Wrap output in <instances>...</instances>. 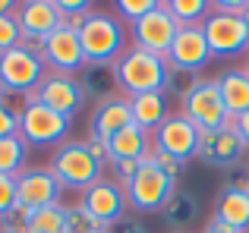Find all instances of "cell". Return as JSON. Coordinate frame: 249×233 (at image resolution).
Returning a JSON list of instances; mask_svg holds the SVG:
<instances>
[{"label": "cell", "instance_id": "1", "mask_svg": "<svg viewBox=\"0 0 249 233\" xmlns=\"http://www.w3.org/2000/svg\"><path fill=\"white\" fill-rule=\"evenodd\" d=\"M114 73H117V82H120V92L126 98L148 95V92H164L167 88V57L129 44L114 60Z\"/></svg>", "mask_w": 249, "mask_h": 233}, {"label": "cell", "instance_id": "2", "mask_svg": "<svg viewBox=\"0 0 249 233\" xmlns=\"http://www.w3.org/2000/svg\"><path fill=\"white\" fill-rule=\"evenodd\" d=\"M79 41H82L85 63H104V67H114V60L129 48L123 22L114 13H104V10H91L85 16L79 29Z\"/></svg>", "mask_w": 249, "mask_h": 233}, {"label": "cell", "instance_id": "3", "mask_svg": "<svg viewBox=\"0 0 249 233\" xmlns=\"http://www.w3.org/2000/svg\"><path fill=\"white\" fill-rule=\"evenodd\" d=\"M123 192H126L129 208L148 215V211H161L167 205V199L177 192V180L167 177L155 161L139 158V170H136V177L123 186Z\"/></svg>", "mask_w": 249, "mask_h": 233}, {"label": "cell", "instance_id": "4", "mask_svg": "<svg viewBox=\"0 0 249 233\" xmlns=\"http://www.w3.org/2000/svg\"><path fill=\"white\" fill-rule=\"evenodd\" d=\"M48 170L57 177V183H60L63 189L85 192L95 180H101L104 167L91 158V151L85 148V142H63V145H57Z\"/></svg>", "mask_w": 249, "mask_h": 233}, {"label": "cell", "instance_id": "5", "mask_svg": "<svg viewBox=\"0 0 249 233\" xmlns=\"http://www.w3.org/2000/svg\"><path fill=\"white\" fill-rule=\"evenodd\" d=\"M70 126H73V120L44 107L41 101H25V107L19 111V139L29 148L63 145V139L70 135Z\"/></svg>", "mask_w": 249, "mask_h": 233}, {"label": "cell", "instance_id": "6", "mask_svg": "<svg viewBox=\"0 0 249 233\" xmlns=\"http://www.w3.org/2000/svg\"><path fill=\"white\" fill-rule=\"evenodd\" d=\"M44 73V60L38 54H32L29 48H13V50H3L0 54V95L10 92V95H32L38 85H41Z\"/></svg>", "mask_w": 249, "mask_h": 233}, {"label": "cell", "instance_id": "7", "mask_svg": "<svg viewBox=\"0 0 249 233\" xmlns=\"http://www.w3.org/2000/svg\"><path fill=\"white\" fill-rule=\"evenodd\" d=\"M25 101H41L44 107L57 111L60 116H67V120H73L85 104V92L79 85V76L48 69L44 79H41V85H38L32 95H25Z\"/></svg>", "mask_w": 249, "mask_h": 233}, {"label": "cell", "instance_id": "8", "mask_svg": "<svg viewBox=\"0 0 249 233\" xmlns=\"http://www.w3.org/2000/svg\"><path fill=\"white\" fill-rule=\"evenodd\" d=\"M183 116L199 133H214V129L224 126L227 107H224V98H221L218 79H199V85L183 98Z\"/></svg>", "mask_w": 249, "mask_h": 233}, {"label": "cell", "instance_id": "9", "mask_svg": "<svg viewBox=\"0 0 249 233\" xmlns=\"http://www.w3.org/2000/svg\"><path fill=\"white\" fill-rule=\"evenodd\" d=\"M202 32H205L212 57H237L243 50H249V29H246L243 16L212 10L205 16V22H202Z\"/></svg>", "mask_w": 249, "mask_h": 233}, {"label": "cell", "instance_id": "10", "mask_svg": "<svg viewBox=\"0 0 249 233\" xmlns=\"http://www.w3.org/2000/svg\"><path fill=\"white\" fill-rule=\"evenodd\" d=\"M129 29H133L136 48H145V50H152V54L167 57L177 32H180V22H177L174 13L167 10V3H158L152 13H145V16H142L139 22H133Z\"/></svg>", "mask_w": 249, "mask_h": 233}, {"label": "cell", "instance_id": "11", "mask_svg": "<svg viewBox=\"0 0 249 233\" xmlns=\"http://www.w3.org/2000/svg\"><path fill=\"white\" fill-rule=\"evenodd\" d=\"M152 142H155L158 151H164V154H170V158H177V161L186 164L189 158H196V148H199V129L183 116V111L180 114H167L164 123L152 133Z\"/></svg>", "mask_w": 249, "mask_h": 233}, {"label": "cell", "instance_id": "12", "mask_svg": "<svg viewBox=\"0 0 249 233\" xmlns=\"http://www.w3.org/2000/svg\"><path fill=\"white\" fill-rule=\"evenodd\" d=\"M60 192H63V186L57 183V177L48 167H25L16 177V199H19V205H25L32 211L57 205Z\"/></svg>", "mask_w": 249, "mask_h": 233}, {"label": "cell", "instance_id": "13", "mask_svg": "<svg viewBox=\"0 0 249 233\" xmlns=\"http://www.w3.org/2000/svg\"><path fill=\"white\" fill-rule=\"evenodd\" d=\"M246 154V145L240 142L237 133L231 129H214V133H199V148H196V158L208 167H218V170H227V167H237Z\"/></svg>", "mask_w": 249, "mask_h": 233}, {"label": "cell", "instance_id": "14", "mask_svg": "<svg viewBox=\"0 0 249 233\" xmlns=\"http://www.w3.org/2000/svg\"><path fill=\"white\" fill-rule=\"evenodd\" d=\"M44 67L57 69V73H73V76L79 73L85 67L79 32H73L70 25H60L57 32H51L44 38Z\"/></svg>", "mask_w": 249, "mask_h": 233}, {"label": "cell", "instance_id": "15", "mask_svg": "<svg viewBox=\"0 0 249 233\" xmlns=\"http://www.w3.org/2000/svg\"><path fill=\"white\" fill-rule=\"evenodd\" d=\"M79 202L104 224V227H110V224L120 221L123 211H126V192H123V186L117 183V180L101 177V180H95V183L82 192Z\"/></svg>", "mask_w": 249, "mask_h": 233}, {"label": "cell", "instance_id": "16", "mask_svg": "<svg viewBox=\"0 0 249 233\" xmlns=\"http://www.w3.org/2000/svg\"><path fill=\"white\" fill-rule=\"evenodd\" d=\"M208 60H212V50H208L202 25H180V32H177L174 44L167 50V63L180 67V69H189V73H199Z\"/></svg>", "mask_w": 249, "mask_h": 233}, {"label": "cell", "instance_id": "17", "mask_svg": "<svg viewBox=\"0 0 249 233\" xmlns=\"http://www.w3.org/2000/svg\"><path fill=\"white\" fill-rule=\"evenodd\" d=\"M16 22H19L22 38L44 41L51 32H57L63 25V16L54 0H25V3L16 6Z\"/></svg>", "mask_w": 249, "mask_h": 233}, {"label": "cell", "instance_id": "18", "mask_svg": "<svg viewBox=\"0 0 249 233\" xmlns=\"http://www.w3.org/2000/svg\"><path fill=\"white\" fill-rule=\"evenodd\" d=\"M129 123H133L129 98L126 95H117V98L101 101V104L95 107V114H91V120H89V135L107 142L110 135H117L123 126H129Z\"/></svg>", "mask_w": 249, "mask_h": 233}, {"label": "cell", "instance_id": "19", "mask_svg": "<svg viewBox=\"0 0 249 233\" xmlns=\"http://www.w3.org/2000/svg\"><path fill=\"white\" fill-rule=\"evenodd\" d=\"M79 85H82L85 98H95L98 104L117 98V95H123L114 67H104V63H85V67L79 69Z\"/></svg>", "mask_w": 249, "mask_h": 233}, {"label": "cell", "instance_id": "20", "mask_svg": "<svg viewBox=\"0 0 249 233\" xmlns=\"http://www.w3.org/2000/svg\"><path fill=\"white\" fill-rule=\"evenodd\" d=\"M214 224L246 233L249 230V192H231V189L221 192L218 202H214Z\"/></svg>", "mask_w": 249, "mask_h": 233}, {"label": "cell", "instance_id": "21", "mask_svg": "<svg viewBox=\"0 0 249 233\" xmlns=\"http://www.w3.org/2000/svg\"><path fill=\"white\" fill-rule=\"evenodd\" d=\"M148 145H152V133L129 123V126H123L117 135L107 139V154L110 161H139L148 151Z\"/></svg>", "mask_w": 249, "mask_h": 233}, {"label": "cell", "instance_id": "22", "mask_svg": "<svg viewBox=\"0 0 249 233\" xmlns=\"http://www.w3.org/2000/svg\"><path fill=\"white\" fill-rule=\"evenodd\" d=\"M129 111H133V123L145 133H155V129L164 123L167 116V98L164 92H148V95H133L129 98Z\"/></svg>", "mask_w": 249, "mask_h": 233}, {"label": "cell", "instance_id": "23", "mask_svg": "<svg viewBox=\"0 0 249 233\" xmlns=\"http://www.w3.org/2000/svg\"><path fill=\"white\" fill-rule=\"evenodd\" d=\"M218 88H221L227 114L240 116V114L249 111V73H246V67L243 69H227L218 79Z\"/></svg>", "mask_w": 249, "mask_h": 233}, {"label": "cell", "instance_id": "24", "mask_svg": "<svg viewBox=\"0 0 249 233\" xmlns=\"http://www.w3.org/2000/svg\"><path fill=\"white\" fill-rule=\"evenodd\" d=\"M161 215H164V221L170 224V227H177V233H180V227H186L189 221H196V215H199V202H196L189 192L177 189L174 196L167 199V205L161 208Z\"/></svg>", "mask_w": 249, "mask_h": 233}, {"label": "cell", "instance_id": "25", "mask_svg": "<svg viewBox=\"0 0 249 233\" xmlns=\"http://www.w3.org/2000/svg\"><path fill=\"white\" fill-rule=\"evenodd\" d=\"M25 158H29V145L19 135L0 139V173L3 177H19L25 170Z\"/></svg>", "mask_w": 249, "mask_h": 233}, {"label": "cell", "instance_id": "26", "mask_svg": "<svg viewBox=\"0 0 249 233\" xmlns=\"http://www.w3.org/2000/svg\"><path fill=\"white\" fill-rule=\"evenodd\" d=\"M104 230L107 227H104L82 202L67 205V224H63V233H104Z\"/></svg>", "mask_w": 249, "mask_h": 233}, {"label": "cell", "instance_id": "27", "mask_svg": "<svg viewBox=\"0 0 249 233\" xmlns=\"http://www.w3.org/2000/svg\"><path fill=\"white\" fill-rule=\"evenodd\" d=\"M167 10L174 13L180 25H202L212 3H205V0H167Z\"/></svg>", "mask_w": 249, "mask_h": 233}, {"label": "cell", "instance_id": "28", "mask_svg": "<svg viewBox=\"0 0 249 233\" xmlns=\"http://www.w3.org/2000/svg\"><path fill=\"white\" fill-rule=\"evenodd\" d=\"M63 224H67V205L60 202L32 215V233H63Z\"/></svg>", "mask_w": 249, "mask_h": 233}, {"label": "cell", "instance_id": "29", "mask_svg": "<svg viewBox=\"0 0 249 233\" xmlns=\"http://www.w3.org/2000/svg\"><path fill=\"white\" fill-rule=\"evenodd\" d=\"M196 85H199V73H189V69H180V67H170L167 63V88H164V95H174V98L183 101Z\"/></svg>", "mask_w": 249, "mask_h": 233}, {"label": "cell", "instance_id": "30", "mask_svg": "<svg viewBox=\"0 0 249 233\" xmlns=\"http://www.w3.org/2000/svg\"><path fill=\"white\" fill-rule=\"evenodd\" d=\"M32 215H35L32 208H25V205L16 202L3 217H0V230H6V233H32Z\"/></svg>", "mask_w": 249, "mask_h": 233}, {"label": "cell", "instance_id": "31", "mask_svg": "<svg viewBox=\"0 0 249 233\" xmlns=\"http://www.w3.org/2000/svg\"><path fill=\"white\" fill-rule=\"evenodd\" d=\"M19 41H22V32H19L16 13H10V16H0V54H3V50L19 48Z\"/></svg>", "mask_w": 249, "mask_h": 233}, {"label": "cell", "instance_id": "32", "mask_svg": "<svg viewBox=\"0 0 249 233\" xmlns=\"http://www.w3.org/2000/svg\"><path fill=\"white\" fill-rule=\"evenodd\" d=\"M155 6H158V0H120L117 3V13H120L123 19H129V25L139 22L145 13H152Z\"/></svg>", "mask_w": 249, "mask_h": 233}, {"label": "cell", "instance_id": "33", "mask_svg": "<svg viewBox=\"0 0 249 233\" xmlns=\"http://www.w3.org/2000/svg\"><path fill=\"white\" fill-rule=\"evenodd\" d=\"M142 158H145V161H155V164H158L161 170L167 173V177H174V180L180 177V173H183V167H186V164H183V161H177V158H170V154L158 151V148H155V142H152V145H148V151L142 154Z\"/></svg>", "mask_w": 249, "mask_h": 233}, {"label": "cell", "instance_id": "34", "mask_svg": "<svg viewBox=\"0 0 249 233\" xmlns=\"http://www.w3.org/2000/svg\"><path fill=\"white\" fill-rule=\"evenodd\" d=\"M6 135H19V114L0 98V139Z\"/></svg>", "mask_w": 249, "mask_h": 233}, {"label": "cell", "instance_id": "35", "mask_svg": "<svg viewBox=\"0 0 249 233\" xmlns=\"http://www.w3.org/2000/svg\"><path fill=\"white\" fill-rule=\"evenodd\" d=\"M54 3H57V10H60L63 22H67V19H76V16H89V13L95 10L89 0H54Z\"/></svg>", "mask_w": 249, "mask_h": 233}, {"label": "cell", "instance_id": "36", "mask_svg": "<svg viewBox=\"0 0 249 233\" xmlns=\"http://www.w3.org/2000/svg\"><path fill=\"white\" fill-rule=\"evenodd\" d=\"M16 202H19L16 199V177H3V173H0V217H3Z\"/></svg>", "mask_w": 249, "mask_h": 233}, {"label": "cell", "instance_id": "37", "mask_svg": "<svg viewBox=\"0 0 249 233\" xmlns=\"http://www.w3.org/2000/svg\"><path fill=\"white\" fill-rule=\"evenodd\" d=\"M224 189H231V192H249V170H243V167H233V170H227Z\"/></svg>", "mask_w": 249, "mask_h": 233}, {"label": "cell", "instance_id": "38", "mask_svg": "<svg viewBox=\"0 0 249 233\" xmlns=\"http://www.w3.org/2000/svg\"><path fill=\"white\" fill-rule=\"evenodd\" d=\"M110 167H114V177L120 186H126L129 180L136 177V170H139V161H110Z\"/></svg>", "mask_w": 249, "mask_h": 233}, {"label": "cell", "instance_id": "39", "mask_svg": "<svg viewBox=\"0 0 249 233\" xmlns=\"http://www.w3.org/2000/svg\"><path fill=\"white\" fill-rule=\"evenodd\" d=\"M107 233H152L142 221H133V217H120L107 227Z\"/></svg>", "mask_w": 249, "mask_h": 233}, {"label": "cell", "instance_id": "40", "mask_svg": "<svg viewBox=\"0 0 249 233\" xmlns=\"http://www.w3.org/2000/svg\"><path fill=\"white\" fill-rule=\"evenodd\" d=\"M85 148L91 151V158H95L101 167L110 161V154H107V142H104V139H95V135H89V139H85Z\"/></svg>", "mask_w": 249, "mask_h": 233}, {"label": "cell", "instance_id": "41", "mask_svg": "<svg viewBox=\"0 0 249 233\" xmlns=\"http://www.w3.org/2000/svg\"><path fill=\"white\" fill-rule=\"evenodd\" d=\"M212 10L214 13H231V16H243L246 13V0H214Z\"/></svg>", "mask_w": 249, "mask_h": 233}, {"label": "cell", "instance_id": "42", "mask_svg": "<svg viewBox=\"0 0 249 233\" xmlns=\"http://www.w3.org/2000/svg\"><path fill=\"white\" fill-rule=\"evenodd\" d=\"M237 135H240V142L249 148V111L237 116Z\"/></svg>", "mask_w": 249, "mask_h": 233}, {"label": "cell", "instance_id": "43", "mask_svg": "<svg viewBox=\"0 0 249 233\" xmlns=\"http://www.w3.org/2000/svg\"><path fill=\"white\" fill-rule=\"evenodd\" d=\"M19 3H13V0H0V16H10V13H16Z\"/></svg>", "mask_w": 249, "mask_h": 233}, {"label": "cell", "instance_id": "44", "mask_svg": "<svg viewBox=\"0 0 249 233\" xmlns=\"http://www.w3.org/2000/svg\"><path fill=\"white\" fill-rule=\"evenodd\" d=\"M202 233H237V230H231V227H221V224H214V221H212V224H208V227L202 230Z\"/></svg>", "mask_w": 249, "mask_h": 233}, {"label": "cell", "instance_id": "45", "mask_svg": "<svg viewBox=\"0 0 249 233\" xmlns=\"http://www.w3.org/2000/svg\"><path fill=\"white\" fill-rule=\"evenodd\" d=\"M243 22H246V29H249V0H246V13H243Z\"/></svg>", "mask_w": 249, "mask_h": 233}, {"label": "cell", "instance_id": "46", "mask_svg": "<svg viewBox=\"0 0 249 233\" xmlns=\"http://www.w3.org/2000/svg\"><path fill=\"white\" fill-rule=\"evenodd\" d=\"M246 73H249V63H246Z\"/></svg>", "mask_w": 249, "mask_h": 233}, {"label": "cell", "instance_id": "47", "mask_svg": "<svg viewBox=\"0 0 249 233\" xmlns=\"http://www.w3.org/2000/svg\"><path fill=\"white\" fill-rule=\"evenodd\" d=\"M0 233H6V230H0Z\"/></svg>", "mask_w": 249, "mask_h": 233}, {"label": "cell", "instance_id": "48", "mask_svg": "<svg viewBox=\"0 0 249 233\" xmlns=\"http://www.w3.org/2000/svg\"><path fill=\"white\" fill-rule=\"evenodd\" d=\"M104 233H107V230H104Z\"/></svg>", "mask_w": 249, "mask_h": 233}, {"label": "cell", "instance_id": "49", "mask_svg": "<svg viewBox=\"0 0 249 233\" xmlns=\"http://www.w3.org/2000/svg\"><path fill=\"white\" fill-rule=\"evenodd\" d=\"M180 233H183V230H180Z\"/></svg>", "mask_w": 249, "mask_h": 233}]
</instances>
